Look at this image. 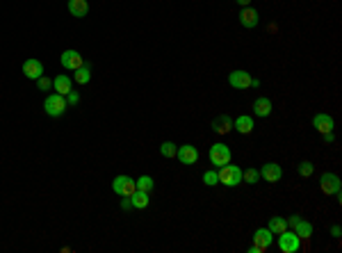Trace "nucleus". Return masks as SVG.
<instances>
[{"mask_svg": "<svg viewBox=\"0 0 342 253\" xmlns=\"http://www.w3.org/2000/svg\"><path fill=\"white\" fill-rule=\"evenodd\" d=\"M219 183L226 185V187H235V185L242 183V169L237 165H224V167H219Z\"/></svg>", "mask_w": 342, "mask_h": 253, "instance_id": "obj_1", "label": "nucleus"}, {"mask_svg": "<svg viewBox=\"0 0 342 253\" xmlns=\"http://www.w3.org/2000/svg\"><path fill=\"white\" fill-rule=\"evenodd\" d=\"M66 107H69V103H66V96L62 94H50L46 100H43V110H46L48 117H62V114L66 112Z\"/></svg>", "mask_w": 342, "mask_h": 253, "instance_id": "obj_2", "label": "nucleus"}, {"mask_svg": "<svg viewBox=\"0 0 342 253\" xmlns=\"http://www.w3.org/2000/svg\"><path fill=\"white\" fill-rule=\"evenodd\" d=\"M288 226H292V230L299 235L301 242H308L313 237V224H310L308 219L299 217V214H292V217L288 219Z\"/></svg>", "mask_w": 342, "mask_h": 253, "instance_id": "obj_3", "label": "nucleus"}, {"mask_svg": "<svg viewBox=\"0 0 342 253\" xmlns=\"http://www.w3.org/2000/svg\"><path fill=\"white\" fill-rule=\"evenodd\" d=\"M208 158H210V165H214L219 169V167L228 165L233 155H230V148L226 144H213L210 151H208Z\"/></svg>", "mask_w": 342, "mask_h": 253, "instance_id": "obj_4", "label": "nucleus"}, {"mask_svg": "<svg viewBox=\"0 0 342 253\" xmlns=\"http://www.w3.org/2000/svg\"><path fill=\"white\" fill-rule=\"evenodd\" d=\"M278 249L283 253H297L301 249V240L297 235L295 230L290 233V230H283V233H278Z\"/></svg>", "mask_w": 342, "mask_h": 253, "instance_id": "obj_5", "label": "nucleus"}, {"mask_svg": "<svg viewBox=\"0 0 342 253\" xmlns=\"http://www.w3.org/2000/svg\"><path fill=\"white\" fill-rule=\"evenodd\" d=\"M112 192L114 194H119V196H132L137 192V185H135V180L130 176H117L112 180Z\"/></svg>", "mask_w": 342, "mask_h": 253, "instance_id": "obj_6", "label": "nucleus"}, {"mask_svg": "<svg viewBox=\"0 0 342 253\" xmlns=\"http://www.w3.org/2000/svg\"><path fill=\"white\" fill-rule=\"evenodd\" d=\"M228 84L233 89H249V87H254V78H251L249 71L235 69L233 73H228Z\"/></svg>", "mask_w": 342, "mask_h": 253, "instance_id": "obj_7", "label": "nucleus"}, {"mask_svg": "<svg viewBox=\"0 0 342 253\" xmlns=\"http://www.w3.org/2000/svg\"><path fill=\"white\" fill-rule=\"evenodd\" d=\"M340 178L336 176V173H329V171H326V173H322V178H319V189H322V192H324V194H340Z\"/></svg>", "mask_w": 342, "mask_h": 253, "instance_id": "obj_8", "label": "nucleus"}, {"mask_svg": "<svg viewBox=\"0 0 342 253\" xmlns=\"http://www.w3.org/2000/svg\"><path fill=\"white\" fill-rule=\"evenodd\" d=\"M176 158L180 160L183 165H196V162H199V151H196V146H192V144H183V146H178Z\"/></svg>", "mask_w": 342, "mask_h": 253, "instance_id": "obj_9", "label": "nucleus"}, {"mask_svg": "<svg viewBox=\"0 0 342 253\" xmlns=\"http://www.w3.org/2000/svg\"><path fill=\"white\" fill-rule=\"evenodd\" d=\"M281 176H283V169H281V165H276V162H267V165H262V169H260V178L267 180V183H278Z\"/></svg>", "mask_w": 342, "mask_h": 253, "instance_id": "obj_10", "label": "nucleus"}, {"mask_svg": "<svg viewBox=\"0 0 342 253\" xmlns=\"http://www.w3.org/2000/svg\"><path fill=\"white\" fill-rule=\"evenodd\" d=\"M23 76L30 78V80H39V78L43 76V64L39 62V59L30 57L23 62Z\"/></svg>", "mask_w": 342, "mask_h": 253, "instance_id": "obj_11", "label": "nucleus"}, {"mask_svg": "<svg viewBox=\"0 0 342 253\" xmlns=\"http://www.w3.org/2000/svg\"><path fill=\"white\" fill-rule=\"evenodd\" d=\"M83 64H85L83 55L78 53V50H64V53H62V66H64L66 71H76Z\"/></svg>", "mask_w": 342, "mask_h": 253, "instance_id": "obj_12", "label": "nucleus"}, {"mask_svg": "<svg viewBox=\"0 0 342 253\" xmlns=\"http://www.w3.org/2000/svg\"><path fill=\"white\" fill-rule=\"evenodd\" d=\"M213 130L217 135H228L230 130H233V119L228 114H219V117L213 119Z\"/></svg>", "mask_w": 342, "mask_h": 253, "instance_id": "obj_13", "label": "nucleus"}, {"mask_svg": "<svg viewBox=\"0 0 342 253\" xmlns=\"http://www.w3.org/2000/svg\"><path fill=\"white\" fill-rule=\"evenodd\" d=\"M333 119L329 117V114H324V112H319V114H315L313 117V128H317V132H333Z\"/></svg>", "mask_w": 342, "mask_h": 253, "instance_id": "obj_14", "label": "nucleus"}, {"mask_svg": "<svg viewBox=\"0 0 342 253\" xmlns=\"http://www.w3.org/2000/svg\"><path fill=\"white\" fill-rule=\"evenodd\" d=\"M271 110H274V105H271V100L267 98V96H260V98L254 100V114L260 119H267L271 114Z\"/></svg>", "mask_w": 342, "mask_h": 253, "instance_id": "obj_15", "label": "nucleus"}, {"mask_svg": "<svg viewBox=\"0 0 342 253\" xmlns=\"http://www.w3.org/2000/svg\"><path fill=\"white\" fill-rule=\"evenodd\" d=\"M240 23H242L247 30L256 28V25L260 23V16H258V12H256L254 7H244V9H242V14H240Z\"/></svg>", "mask_w": 342, "mask_h": 253, "instance_id": "obj_16", "label": "nucleus"}, {"mask_svg": "<svg viewBox=\"0 0 342 253\" xmlns=\"http://www.w3.org/2000/svg\"><path fill=\"white\" fill-rule=\"evenodd\" d=\"M53 89H55V94L66 96L71 91V78L66 76V73H59V76L53 80Z\"/></svg>", "mask_w": 342, "mask_h": 253, "instance_id": "obj_17", "label": "nucleus"}, {"mask_svg": "<svg viewBox=\"0 0 342 253\" xmlns=\"http://www.w3.org/2000/svg\"><path fill=\"white\" fill-rule=\"evenodd\" d=\"M69 12L73 14V16L83 18L89 14V2L87 0H69Z\"/></svg>", "mask_w": 342, "mask_h": 253, "instance_id": "obj_18", "label": "nucleus"}, {"mask_svg": "<svg viewBox=\"0 0 342 253\" xmlns=\"http://www.w3.org/2000/svg\"><path fill=\"white\" fill-rule=\"evenodd\" d=\"M233 128H237V132H242V135H249L251 130H254V119L242 114V117H237L233 121Z\"/></svg>", "mask_w": 342, "mask_h": 253, "instance_id": "obj_19", "label": "nucleus"}, {"mask_svg": "<svg viewBox=\"0 0 342 253\" xmlns=\"http://www.w3.org/2000/svg\"><path fill=\"white\" fill-rule=\"evenodd\" d=\"M130 203H132V208H137V210H144V208H148V192H142V189H137L132 196H128Z\"/></svg>", "mask_w": 342, "mask_h": 253, "instance_id": "obj_20", "label": "nucleus"}, {"mask_svg": "<svg viewBox=\"0 0 342 253\" xmlns=\"http://www.w3.org/2000/svg\"><path fill=\"white\" fill-rule=\"evenodd\" d=\"M254 242H260V244H265V247H271L274 244V233L269 228H258L254 233Z\"/></svg>", "mask_w": 342, "mask_h": 253, "instance_id": "obj_21", "label": "nucleus"}, {"mask_svg": "<svg viewBox=\"0 0 342 253\" xmlns=\"http://www.w3.org/2000/svg\"><path fill=\"white\" fill-rule=\"evenodd\" d=\"M267 228L274 233V235H278V233H283V230H288V219L285 217H271L269 219V226Z\"/></svg>", "mask_w": 342, "mask_h": 253, "instance_id": "obj_22", "label": "nucleus"}, {"mask_svg": "<svg viewBox=\"0 0 342 253\" xmlns=\"http://www.w3.org/2000/svg\"><path fill=\"white\" fill-rule=\"evenodd\" d=\"M73 80H76L78 84H87L89 80H91V69L89 66H80V69H76L73 71Z\"/></svg>", "mask_w": 342, "mask_h": 253, "instance_id": "obj_23", "label": "nucleus"}, {"mask_svg": "<svg viewBox=\"0 0 342 253\" xmlns=\"http://www.w3.org/2000/svg\"><path fill=\"white\" fill-rule=\"evenodd\" d=\"M297 173H299L301 178H310L315 173V165L310 160H301L299 165H297Z\"/></svg>", "mask_w": 342, "mask_h": 253, "instance_id": "obj_24", "label": "nucleus"}, {"mask_svg": "<svg viewBox=\"0 0 342 253\" xmlns=\"http://www.w3.org/2000/svg\"><path fill=\"white\" fill-rule=\"evenodd\" d=\"M260 180V171L258 169H247V171H242V183H249V185H256Z\"/></svg>", "mask_w": 342, "mask_h": 253, "instance_id": "obj_25", "label": "nucleus"}, {"mask_svg": "<svg viewBox=\"0 0 342 253\" xmlns=\"http://www.w3.org/2000/svg\"><path fill=\"white\" fill-rule=\"evenodd\" d=\"M135 185H137V189H142V192H151V189L155 187V180L151 176H142L135 180Z\"/></svg>", "mask_w": 342, "mask_h": 253, "instance_id": "obj_26", "label": "nucleus"}, {"mask_svg": "<svg viewBox=\"0 0 342 253\" xmlns=\"http://www.w3.org/2000/svg\"><path fill=\"white\" fill-rule=\"evenodd\" d=\"M176 151H178V146L173 141H165V144L160 146V153L165 155V158H176Z\"/></svg>", "mask_w": 342, "mask_h": 253, "instance_id": "obj_27", "label": "nucleus"}, {"mask_svg": "<svg viewBox=\"0 0 342 253\" xmlns=\"http://www.w3.org/2000/svg\"><path fill=\"white\" fill-rule=\"evenodd\" d=\"M203 183H206L208 187L219 185V173H217V171H206V173H203Z\"/></svg>", "mask_w": 342, "mask_h": 253, "instance_id": "obj_28", "label": "nucleus"}, {"mask_svg": "<svg viewBox=\"0 0 342 253\" xmlns=\"http://www.w3.org/2000/svg\"><path fill=\"white\" fill-rule=\"evenodd\" d=\"M37 87L42 89V91H48V89H53V80L46 78V76H42L39 80H37Z\"/></svg>", "mask_w": 342, "mask_h": 253, "instance_id": "obj_29", "label": "nucleus"}, {"mask_svg": "<svg viewBox=\"0 0 342 253\" xmlns=\"http://www.w3.org/2000/svg\"><path fill=\"white\" fill-rule=\"evenodd\" d=\"M269 247H265V244H260V242H254L251 247H249V253H265Z\"/></svg>", "mask_w": 342, "mask_h": 253, "instance_id": "obj_30", "label": "nucleus"}, {"mask_svg": "<svg viewBox=\"0 0 342 253\" xmlns=\"http://www.w3.org/2000/svg\"><path fill=\"white\" fill-rule=\"evenodd\" d=\"M66 103H69V105H78V103H80V96H78L76 91H69V94H66Z\"/></svg>", "mask_w": 342, "mask_h": 253, "instance_id": "obj_31", "label": "nucleus"}, {"mask_svg": "<svg viewBox=\"0 0 342 253\" xmlns=\"http://www.w3.org/2000/svg\"><path fill=\"white\" fill-rule=\"evenodd\" d=\"M322 139H324V144H333V141H336V137H333V132H324V135H322Z\"/></svg>", "mask_w": 342, "mask_h": 253, "instance_id": "obj_32", "label": "nucleus"}, {"mask_svg": "<svg viewBox=\"0 0 342 253\" xmlns=\"http://www.w3.org/2000/svg\"><path fill=\"white\" fill-rule=\"evenodd\" d=\"M121 208H124V210H132V203H130L128 196H126V201H121Z\"/></svg>", "mask_w": 342, "mask_h": 253, "instance_id": "obj_33", "label": "nucleus"}, {"mask_svg": "<svg viewBox=\"0 0 342 253\" xmlns=\"http://www.w3.org/2000/svg\"><path fill=\"white\" fill-rule=\"evenodd\" d=\"M331 235H333V237H340V226H333V228H331Z\"/></svg>", "mask_w": 342, "mask_h": 253, "instance_id": "obj_34", "label": "nucleus"}, {"mask_svg": "<svg viewBox=\"0 0 342 253\" xmlns=\"http://www.w3.org/2000/svg\"><path fill=\"white\" fill-rule=\"evenodd\" d=\"M235 2H237L240 7H249V2H251V0H235Z\"/></svg>", "mask_w": 342, "mask_h": 253, "instance_id": "obj_35", "label": "nucleus"}]
</instances>
